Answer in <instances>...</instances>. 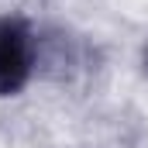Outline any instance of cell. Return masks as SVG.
<instances>
[{"label": "cell", "instance_id": "1", "mask_svg": "<svg viewBox=\"0 0 148 148\" xmlns=\"http://www.w3.org/2000/svg\"><path fill=\"white\" fill-rule=\"evenodd\" d=\"M38 66V38L28 17L3 14L0 17V97H17Z\"/></svg>", "mask_w": 148, "mask_h": 148}, {"label": "cell", "instance_id": "2", "mask_svg": "<svg viewBox=\"0 0 148 148\" xmlns=\"http://www.w3.org/2000/svg\"><path fill=\"white\" fill-rule=\"evenodd\" d=\"M145 66H148V48H145Z\"/></svg>", "mask_w": 148, "mask_h": 148}]
</instances>
